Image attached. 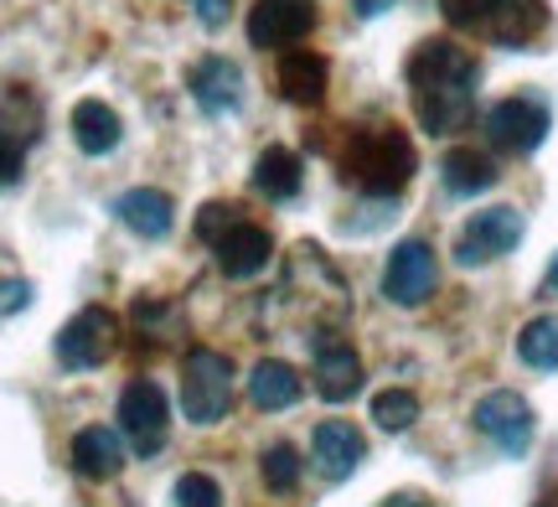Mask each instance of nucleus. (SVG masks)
<instances>
[{
	"label": "nucleus",
	"mask_w": 558,
	"mask_h": 507,
	"mask_svg": "<svg viewBox=\"0 0 558 507\" xmlns=\"http://www.w3.org/2000/svg\"><path fill=\"white\" fill-rule=\"evenodd\" d=\"M409 99H414V120L424 135H456L465 130L471 109H476V83L481 68L460 41L429 37L409 52Z\"/></svg>",
	"instance_id": "f257e3e1"
},
{
	"label": "nucleus",
	"mask_w": 558,
	"mask_h": 507,
	"mask_svg": "<svg viewBox=\"0 0 558 507\" xmlns=\"http://www.w3.org/2000/svg\"><path fill=\"white\" fill-rule=\"evenodd\" d=\"M337 171H341V182H352L357 192L393 203L418 171L414 141L403 135L399 124H367V130H352L337 150Z\"/></svg>",
	"instance_id": "f03ea898"
},
{
	"label": "nucleus",
	"mask_w": 558,
	"mask_h": 507,
	"mask_svg": "<svg viewBox=\"0 0 558 507\" xmlns=\"http://www.w3.org/2000/svg\"><path fill=\"white\" fill-rule=\"evenodd\" d=\"M439 11L456 32L507 47V52H522L548 32V5L543 0H439Z\"/></svg>",
	"instance_id": "7ed1b4c3"
},
{
	"label": "nucleus",
	"mask_w": 558,
	"mask_h": 507,
	"mask_svg": "<svg viewBox=\"0 0 558 507\" xmlns=\"http://www.w3.org/2000/svg\"><path fill=\"white\" fill-rule=\"evenodd\" d=\"M181 409H186L192 425L228 420V409H233V363L222 352H213V347L186 352V363H181Z\"/></svg>",
	"instance_id": "20e7f679"
},
{
	"label": "nucleus",
	"mask_w": 558,
	"mask_h": 507,
	"mask_svg": "<svg viewBox=\"0 0 558 507\" xmlns=\"http://www.w3.org/2000/svg\"><path fill=\"white\" fill-rule=\"evenodd\" d=\"M320 5L316 0H254L248 11V47L259 52H290L316 32Z\"/></svg>",
	"instance_id": "39448f33"
},
{
	"label": "nucleus",
	"mask_w": 558,
	"mask_h": 507,
	"mask_svg": "<svg viewBox=\"0 0 558 507\" xmlns=\"http://www.w3.org/2000/svg\"><path fill=\"white\" fill-rule=\"evenodd\" d=\"M522 233H527V224H522L518 207H486V213H471V224L460 228V239H456V264L460 269H481V264L512 254V249L522 244Z\"/></svg>",
	"instance_id": "423d86ee"
},
{
	"label": "nucleus",
	"mask_w": 558,
	"mask_h": 507,
	"mask_svg": "<svg viewBox=\"0 0 558 507\" xmlns=\"http://www.w3.org/2000/svg\"><path fill=\"white\" fill-rule=\"evenodd\" d=\"M114 337H120L114 316H109L104 305H83L78 316H73V322L58 331L52 352H58V363L68 367V373H94V367L109 363V352H114Z\"/></svg>",
	"instance_id": "0eeeda50"
},
{
	"label": "nucleus",
	"mask_w": 558,
	"mask_h": 507,
	"mask_svg": "<svg viewBox=\"0 0 558 507\" xmlns=\"http://www.w3.org/2000/svg\"><path fill=\"white\" fill-rule=\"evenodd\" d=\"M120 430L130 435L135 456H156V450L166 446V435H171V399H166V388L150 384V378L124 384V394H120Z\"/></svg>",
	"instance_id": "6e6552de"
},
{
	"label": "nucleus",
	"mask_w": 558,
	"mask_h": 507,
	"mask_svg": "<svg viewBox=\"0 0 558 507\" xmlns=\"http://www.w3.org/2000/svg\"><path fill=\"white\" fill-rule=\"evenodd\" d=\"M548 104L533 99V94H518V99H501L492 114H486V141L497 145L501 156H533L543 141H548Z\"/></svg>",
	"instance_id": "1a4fd4ad"
},
{
	"label": "nucleus",
	"mask_w": 558,
	"mask_h": 507,
	"mask_svg": "<svg viewBox=\"0 0 558 507\" xmlns=\"http://www.w3.org/2000/svg\"><path fill=\"white\" fill-rule=\"evenodd\" d=\"M471 420H476V430L501 456H522V450L533 446V405L522 399L518 388H492Z\"/></svg>",
	"instance_id": "9d476101"
},
{
	"label": "nucleus",
	"mask_w": 558,
	"mask_h": 507,
	"mask_svg": "<svg viewBox=\"0 0 558 507\" xmlns=\"http://www.w3.org/2000/svg\"><path fill=\"white\" fill-rule=\"evenodd\" d=\"M41 124V109L32 94H21L11 88L5 99H0V192H11L21 182V171H26V150L37 145V130Z\"/></svg>",
	"instance_id": "9b49d317"
},
{
	"label": "nucleus",
	"mask_w": 558,
	"mask_h": 507,
	"mask_svg": "<svg viewBox=\"0 0 558 507\" xmlns=\"http://www.w3.org/2000/svg\"><path fill=\"white\" fill-rule=\"evenodd\" d=\"M439 285V259L424 239H403L393 254H388V269H383V295L393 305H424Z\"/></svg>",
	"instance_id": "f8f14e48"
},
{
	"label": "nucleus",
	"mask_w": 558,
	"mask_h": 507,
	"mask_svg": "<svg viewBox=\"0 0 558 507\" xmlns=\"http://www.w3.org/2000/svg\"><path fill=\"white\" fill-rule=\"evenodd\" d=\"M186 88H192L202 114H213V120L233 114L243 104V73L233 58H197L192 73H186Z\"/></svg>",
	"instance_id": "ddd939ff"
},
{
	"label": "nucleus",
	"mask_w": 558,
	"mask_h": 507,
	"mask_svg": "<svg viewBox=\"0 0 558 507\" xmlns=\"http://www.w3.org/2000/svg\"><path fill=\"white\" fill-rule=\"evenodd\" d=\"M316 394L326 405H347L362 394V358L352 342H341L331 331H320L316 342Z\"/></svg>",
	"instance_id": "4468645a"
},
{
	"label": "nucleus",
	"mask_w": 558,
	"mask_h": 507,
	"mask_svg": "<svg viewBox=\"0 0 558 507\" xmlns=\"http://www.w3.org/2000/svg\"><path fill=\"white\" fill-rule=\"evenodd\" d=\"M311 461H316V471L326 482H347L367 461V440H362V430L352 420H326L311 435Z\"/></svg>",
	"instance_id": "2eb2a0df"
},
{
	"label": "nucleus",
	"mask_w": 558,
	"mask_h": 507,
	"mask_svg": "<svg viewBox=\"0 0 558 507\" xmlns=\"http://www.w3.org/2000/svg\"><path fill=\"white\" fill-rule=\"evenodd\" d=\"M213 254H218V269L228 280H254V275H264L269 259H275V239H269V228H259L254 218H243L239 228H228L218 244H213Z\"/></svg>",
	"instance_id": "dca6fc26"
},
{
	"label": "nucleus",
	"mask_w": 558,
	"mask_h": 507,
	"mask_svg": "<svg viewBox=\"0 0 558 507\" xmlns=\"http://www.w3.org/2000/svg\"><path fill=\"white\" fill-rule=\"evenodd\" d=\"M275 83H279V99L300 104V109H311V104L326 99V83H331V62L320 58V52H311V47H290V52H279Z\"/></svg>",
	"instance_id": "f3484780"
},
{
	"label": "nucleus",
	"mask_w": 558,
	"mask_h": 507,
	"mask_svg": "<svg viewBox=\"0 0 558 507\" xmlns=\"http://www.w3.org/2000/svg\"><path fill=\"white\" fill-rule=\"evenodd\" d=\"M114 218L140 239H166L177 224V203H171V192H156V186H130L114 203Z\"/></svg>",
	"instance_id": "a211bd4d"
},
{
	"label": "nucleus",
	"mask_w": 558,
	"mask_h": 507,
	"mask_svg": "<svg viewBox=\"0 0 558 507\" xmlns=\"http://www.w3.org/2000/svg\"><path fill=\"white\" fill-rule=\"evenodd\" d=\"M73 471L88 482H109L124 471V440L109 425H88L73 435Z\"/></svg>",
	"instance_id": "6ab92c4d"
},
{
	"label": "nucleus",
	"mask_w": 558,
	"mask_h": 507,
	"mask_svg": "<svg viewBox=\"0 0 558 507\" xmlns=\"http://www.w3.org/2000/svg\"><path fill=\"white\" fill-rule=\"evenodd\" d=\"M120 141H124V124L104 99L73 104V145H78L83 156H109Z\"/></svg>",
	"instance_id": "aec40b11"
},
{
	"label": "nucleus",
	"mask_w": 558,
	"mask_h": 507,
	"mask_svg": "<svg viewBox=\"0 0 558 507\" xmlns=\"http://www.w3.org/2000/svg\"><path fill=\"white\" fill-rule=\"evenodd\" d=\"M300 182H305V166H300V156L290 150V145H269V150H259V161H254V192L259 197H269V203H290L300 192Z\"/></svg>",
	"instance_id": "412c9836"
},
{
	"label": "nucleus",
	"mask_w": 558,
	"mask_h": 507,
	"mask_svg": "<svg viewBox=\"0 0 558 507\" xmlns=\"http://www.w3.org/2000/svg\"><path fill=\"white\" fill-rule=\"evenodd\" d=\"M300 394H305V384H300V373L290 363H279V358H264L259 367H254V378H248V399L259 409H290L300 405Z\"/></svg>",
	"instance_id": "4be33fe9"
},
{
	"label": "nucleus",
	"mask_w": 558,
	"mask_h": 507,
	"mask_svg": "<svg viewBox=\"0 0 558 507\" xmlns=\"http://www.w3.org/2000/svg\"><path fill=\"white\" fill-rule=\"evenodd\" d=\"M445 186L456 192V197H476V192H486V186H497V161L486 156V150H471V145H460V150H450L445 156Z\"/></svg>",
	"instance_id": "5701e85b"
},
{
	"label": "nucleus",
	"mask_w": 558,
	"mask_h": 507,
	"mask_svg": "<svg viewBox=\"0 0 558 507\" xmlns=\"http://www.w3.org/2000/svg\"><path fill=\"white\" fill-rule=\"evenodd\" d=\"M518 358L533 373H558V316H533L518 331Z\"/></svg>",
	"instance_id": "b1692460"
},
{
	"label": "nucleus",
	"mask_w": 558,
	"mask_h": 507,
	"mask_svg": "<svg viewBox=\"0 0 558 507\" xmlns=\"http://www.w3.org/2000/svg\"><path fill=\"white\" fill-rule=\"evenodd\" d=\"M259 471H264V487H269V492H295L300 487V450L284 446V440L264 446Z\"/></svg>",
	"instance_id": "393cba45"
},
{
	"label": "nucleus",
	"mask_w": 558,
	"mask_h": 507,
	"mask_svg": "<svg viewBox=\"0 0 558 507\" xmlns=\"http://www.w3.org/2000/svg\"><path fill=\"white\" fill-rule=\"evenodd\" d=\"M373 420H378V430L399 435V430H409L418 420V399L409 388H383L378 399H373Z\"/></svg>",
	"instance_id": "a878e982"
},
{
	"label": "nucleus",
	"mask_w": 558,
	"mask_h": 507,
	"mask_svg": "<svg viewBox=\"0 0 558 507\" xmlns=\"http://www.w3.org/2000/svg\"><path fill=\"white\" fill-rule=\"evenodd\" d=\"M171 503L177 507H222L218 476H207V471H181L177 487H171Z\"/></svg>",
	"instance_id": "bb28decb"
},
{
	"label": "nucleus",
	"mask_w": 558,
	"mask_h": 507,
	"mask_svg": "<svg viewBox=\"0 0 558 507\" xmlns=\"http://www.w3.org/2000/svg\"><path fill=\"white\" fill-rule=\"evenodd\" d=\"M243 218H248V213H243L239 203H207V207L197 213V239H202L207 249H213V244L222 239V233H228V228H239Z\"/></svg>",
	"instance_id": "cd10ccee"
},
{
	"label": "nucleus",
	"mask_w": 558,
	"mask_h": 507,
	"mask_svg": "<svg viewBox=\"0 0 558 507\" xmlns=\"http://www.w3.org/2000/svg\"><path fill=\"white\" fill-rule=\"evenodd\" d=\"M26 305H32V280H21V275L0 280V322L16 316V311H26Z\"/></svg>",
	"instance_id": "c85d7f7f"
},
{
	"label": "nucleus",
	"mask_w": 558,
	"mask_h": 507,
	"mask_svg": "<svg viewBox=\"0 0 558 507\" xmlns=\"http://www.w3.org/2000/svg\"><path fill=\"white\" fill-rule=\"evenodd\" d=\"M192 11H197L202 26H228V16H233V0H192Z\"/></svg>",
	"instance_id": "c756f323"
},
{
	"label": "nucleus",
	"mask_w": 558,
	"mask_h": 507,
	"mask_svg": "<svg viewBox=\"0 0 558 507\" xmlns=\"http://www.w3.org/2000/svg\"><path fill=\"white\" fill-rule=\"evenodd\" d=\"M383 507H435L429 497H418V492H399V497H388Z\"/></svg>",
	"instance_id": "7c9ffc66"
},
{
	"label": "nucleus",
	"mask_w": 558,
	"mask_h": 507,
	"mask_svg": "<svg viewBox=\"0 0 558 507\" xmlns=\"http://www.w3.org/2000/svg\"><path fill=\"white\" fill-rule=\"evenodd\" d=\"M388 5H393V0H352V11H357V16H383Z\"/></svg>",
	"instance_id": "2f4dec72"
},
{
	"label": "nucleus",
	"mask_w": 558,
	"mask_h": 507,
	"mask_svg": "<svg viewBox=\"0 0 558 507\" xmlns=\"http://www.w3.org/2000/svg\"><path fill=\"white\" fill-rule=\"evenodd\" d=\"M548 290H558V254H554V264H548Z\"/></svg>",
	"instance_id": "473e14b6"
}]
</instances>
